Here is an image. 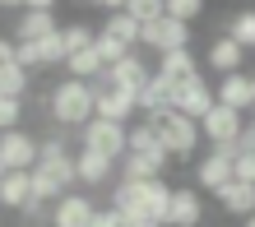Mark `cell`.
Segmentation results:
<instances>
[{
  "label": "cell",
  "mask_w": 255,
  "mask_h": 227,
  "mask_svg": "<svg viewBox=\"0 0 255 227\" xmlns=\"http://www.w3.org/2000/svg\"><path fill=\"white\" fill-rule=\"evenodd\" d=\"M33 176V200L42 204H61L65 195H74V158L65 148V134H47L37 139V167L28 172Z\"/></svg>",
  "instance_id": "cell-1"
},
{
  "label": "cell",
  "mask_w": 255,
  "mask_h": 227,
  "mask_svg": "<svg viewBox=\"0 0 255 227\" xmlns=\"http://www.w3.org/2000/svg\"><path fill=\"white\" fill-rule=\"evenodd\" d=\"M93 102H98L93 84L61 79V84L51 88V98H47V112H51V120H56L61 130H84L88 120H93Z\"/></svg>",
  "instance_id": "cell-2"
},
{
  "label": "cell",
  "mask_w": 255,
  "mask_h": 227,
  "mask_svg": "<svg viewBox=\"0 0 255 227\" xmlns=\"http://www.w3.org/2000/svg\"><path fill=\"white\" fill-rule=\"evenodd\" d=\"M144 125L153 130V139L162 144V153L167 158H195V148H200V125L186 120L181 112H158V116H144Z\"/></svg>",
  "instance_id": "cell-3"
},
{
  "label": "cell",
  "mask_w": 255,
  "mask_h": 227,
  "mask_svg": "<svg viewBox=\"0 0 255 227\" xmlns=\"http://www.w3.org/2000/svg\"><path fill=\"white\" fill-rule=\"evenodd\" d=\"M126 130L130 125H112V120H88V125L79 130V148L84 153H98V158H107V162H121L126 158Z\"/></svg>",
  "instance_id": "cell-4"
},
{
  "label": "cell",
  "mask_w": 255,
  "mask_h": 227,
  "mask_svg": "<svg viewBox=\"0 0 255 227\" xmlns=\"http://www.w3.org/2000/svg\"><path fill=\"white\" fill-rule=\"evenodd\" d=\"M242 130H246L242 112L218 107V102H214V112L200 120V139H209V148H223V153H232V144L242 139Z\"/></svg>",
  "instance_id": "cell-5"
},
{
  "label": "cell",
  "mask_w": 255,
  "mask_h": 227,
  "mask_svg": "<svg viewBox=\"0 0 255 227\" xmlns=\"http://www.w3.org/2000/svg\"><path fill=\"white\" fill-rule=\"evenodd\" d=\"M139 42H144L148 51H158V56H167V51H186V47H190V28L162 14V19H153V23H144V28H139Z\"/></svg>",
  "instance_id": "cell-6"
},
{
  "label": "cell",
  "mask_w": 255,
  "mask_h": 227,
  "mask_svg": "<svg viewBox=\"0 0 255 227\" xmlns=\"http://www.w3.org/2000/svg\"><path fill=\"white\" fill-rule=\"evenodd\" d=\"M56 33H61V23H56L51 5H23L19 23H14V42H28V47H37V42H47Z\"/></svg>",
  "instance_id": "cell-7"
},
{
  "label": "cell",
  "mask_w": 255,
  "mask_h": 227,
  "mask_svg": "<svg viewBox=\"0 0 255 227\" xmlns=\"http://www.w3.org/2000/svg\"><path fill=\"white\" fill-rule=\"evenodd\" d=\"M214 102H218V93H214V84L204 79H190V84H181L176 88V102H172V112H181L186 120H195V125H200V120L214 112Z\"/></svg>",
  "instance_id": "cell-8"
},
{
  "label": "cell",
  "mask_w": 255,
  "mask_h": 227,
  "mask_svg": "<svg viewBox=\"0 0 255 227\" xmlns=\"http://www.w3.org/2000/svg\"><path fill=\"white\" fill-rule=\"evenodd\" d=\"M0 162H5V172H33L37 167V134L5 130L0 134Z\"/></svg>",
  "instance_id": "cell-9"
},
{
  "label": "cell",
  "mask_w": 255,
  "mask_h": 227,
  "mask_svg": "<svg viewBox=\"0 0 255 227\" xmlns=\"http://www.w3.org/2000/svg\"><path fill=\"white\" fill-rule=\"evenodd\" d=\"M93 116L98 120H112V125H130V116L139 112L134 107V93H121V88H107V79H93Z\"/></svg>",
  "instance_id": "cell-10"
},
{
  "label": "cell",
  "mask_w": 255,
  "mask_h": 227,
  "mask_svg": "<svg viewBox=\"0 0 255 227\" xmlns=\"http://www.w3.org/2000/svg\"><path fill=\"white\" fill-rule=\"evenodd\" d=\"M102 79H107V88H121V93H139V88L153 79V70L144 65V56H139V51H130V56L116 60V65H107V74H102Z\"/></svg>",
  "instance_id": "cell-11"
},
{
  "label": "cell",
  "mask_w": 255,
  "mask_h": 227,
  "mask_svg": "<svg viewBox=\"0 0 255 227\" xmlns=\"http://www.w3.org/2000/svg\"><path fill=\"white\" fill-rule=\"evenodd\" d=\"M195 181H200V190H209V195H218L223 186H232V153L209 148V153L195 162Z\"/></svg>",
  "instance_id": "cell-12"
},
{
  "label": "cell",
  "mask_w": 255,
  "mask_h": 227,
  "mask_svg": "<svg viewBox=\"0 0 255 227\" xmlns=\"http://www.w3.org/2000/svg\"><path fill=\"white\" fill-rule=\"evenodd\" d=\"M98 218V204L88 200V195H65L61 204H51V227H88Z\"/></svg>",
  "instance_id": "cell-13"
},
{
  "label": "cell",
  "mask_w": 255,
  "mask_h": 227,
  "mask_svg": "<svg viewBox=\"0 0 255 227\" xmlns=\"http://www.w3.org/2000/svg\"><path fill=\"white\" fill-rule=\"evenodd\" d=\"M158 79H167L172 88H181V84H190V79H200V60H195V51L186 47V51H167V56H158Z\"/></svg>",
  "instance_id": "cell-14"
},
{
  "label": "cell",
  "mask_w": 255,
  "mask_h": 227,
  "mask_svg": "<svg viewBox=\"0 0 255 227\" xmlns=\"http://www.w3.org/2000/svg\"><path fill=\"white\" fill-rule=\"evenodd\" d=\"M98 42H112V47H121V51H134L139 47V23H134L126 9H116V14H107V23L98 28Z\"/></svg>",
  "instance_id": "cell-15"
},
{
  "label": "cell",
  "mask_w": 255,
  "mask_h": 227,
  "mask_svg": "<svg viewBox=\"0 0 255 227\" xmlns=\"http://www.w3.org/2000/svg\"><path fill=\"white\" fill-rule=\"evenodd\" d=\"M242 60H246V51L237 47L228 33L214 37V42H209V51H204V65H209V70H218L223 79H228V74H242Z\"/></svg>",
  "instance_id": "cell-16"
},
{
  "label": "cell",
  "mask_w": 255,
  "mask_h": 227,
  "mask_svg": "<svg viewBox=\"0 0 255 227\" xmlns=\"http://www.w3.org/2000/svg\"><path fill=\"white\" fill-rule=\"evenodd\" d=\"M126 153H134V158H144V162H153V167L158 172H167V153H162V144L153 139V130H148V125H130L126 130Z\"/></svg>",
  "instance_id": "cell-17"
},
{
  "label": "cell",
  "mask_w": 255,
  "mask_h": 227,
  "mask_svg": "<svg viewBox=\"0 0 255 227\" xmlns=\"http://www.w3.org/2000/svg\"><path fill=\"white\" fill-rule=\"evenodd\" d=\"M218 107H232V112H255V93H251V74L242 70V74H228V79H218Z\"/></svg>",
  "instance_id": "cell-18"
},
{
  "label": "cell",
  "mask_w": 255,
  "mask_h": 227,
  "mask_svg": "<svg viewBox=\"0 0 255 227\" xmlns=\"http://www.w3.org/2000/svg\"><path fill=\"white\" fill-rule=\"evenodd\" d=\"M204 218V204H200V190H172V209H167V227H200Z\"/></svg>",
  "instance_id": "cell-19"
},
{
  "label": "cell",
  "mask_w": 255,
  "mask_h": 227,
  "mask_svg": "<svg viewBox=\"0 0 255 227\" xmlns=\"http://www.w3.org/2000/svg\"><path fill=\"white\" fill-rule=\"evenodd\" d=\"M172 102H176V88L167 84V79H148L139 93H134V107H139L144 116H158V112H172Z\"/></svg>",
  "instance_id": "cell-20"
},
{
  "label": "cell",
  "mask_w": 255,
  "mask_h": 227,
  "mask_svg": "<svg viewBox=\"0 0 255 227\" xmlns=\"http://www.w3.org/2000/svg\"><path fill=\"white\" fill-rule=\"evenodd\" d=\"M218 209L223 214H232V218H255V186H242V181H232V186H223L218 190Z\"/></svg>",
  "instance_id": "cell-21"
},
{
  "label": "cell",
  "mask_w": 255,
  "mask_h": 227,
  "mask_svg": "<svg viewBox=\"0 0 255 227\" xmlns=\"http://www.w3.org/2000/svg\"><path fill=\"white\" fill-rule=\"evenodd\" d=\"M74 176H79V186H107V181L116 176V162L79 148V153H74Z\"/></svg>",
  "instance_id": "cell-22"
},
{
  "label": "cell",
  "mask_w": 255,
  "mask_h": 227,
  "mask_svg": "<svg viewBox=\"0 0 255 227\" xmlns=\"http://www.w3.org/2000/svg\"><path fill=\"white\" fill-rule=\"evenodd\" d=\"M28 200H33V176L5 172V181H0V209H23Z\"/></svg>",
  "instance_id": "cell-23"
},
{
  "label": "cell",
  "mask_w": 255,
  "mask_h": 227,
  "mask_svg": "<svg viewBox=\"0 0 255 227\" xmlns=\"http://www.w3.org/2000/svg\"><path fill=\"white\" fill-rule=\"evenodd\" d=\"M144 209L153 214L162 227H167V209H172V186L162 176H153V181H144Z\"/></svg>",
  "instance_id": "cell-24"
},
{
  "label": "cell",
  "mask_w": 255,
  "mask_h": 227,
  "mask_svg": "<svg viewBox=\"0 0 255 227\" xmlns=\"http://www.w3.org/2000/svg\"><path fill=\"white\" fill-rule=\"evenodd\" d=\"M139 204H144V181H116L112 186V204L107 209L126 214V209H139Z\"/></svg>",
  "instance_id": "cell-25"
},
{
  "label": "cell",
  "mask_w": 255,
  "mask_h": 227,
  "mask_svg": "<svg viewBox=\"0 0 255 227\" xmlns=\"http://www.w3.org/2000/svg\"><path fill=\"white\" fill-rule=\"evenodd\" d=\"M61 42H65V60H70L74 51H84V47L98 42V28H88V23H61Z\"/></svg>",
  "instance_id": "cell-26"
},
{
  "label": "cell",
  "mask_w": 255,
  "mask_h": 227,
  "mask_svg": "<svg viewBox=\"0 0 255 227\" xmlns=\"http://www.w3.org/2000/svg\"><path fill=\"white\" fill-rule=\"evenodd\" d=\"M228 37H232L242 51H251V47H255V9L232 14V19H228Z\"/></svg>",
  "instance_id": "cell-27"
},
{
  "label": "cell",
  "mask_w": 255,
  "mask_h": 227,
  "mask_svg": "<svg viewBox=\"0 0 255 227\" xmlns=\"http://www.w3.org/2000/svg\"><path fill=\"white\" fill-rule=\"evenodd\" d=\"M28 74L23 65H5L0 70V98H14V102H23V93H28Z\"/></svg>",
  "instance_id": "cell-28"
},
{
  "label": "cell",
  "mask_w": 255,
  "mask_h": 227,
  "mask_svg": "<svg viewBox=\"0 0 255 227\" xmlns=\"http://www.w3.org/2000/svg\"><path fill=\"white\" fill-rule=\"evenodd\" d=\"M116 172H121V181H153V176H162L153 162H144V158H134V153H126L121 162H116Z\"/></svg>",
  "instance_id": "cell-29"
},
{
  "label": "cell",
  "mask_w": 255,
  "mask_h": 227,
  "mask_svg": "<svg viewBox=\"0 0 255 227\" xmlns=\"http://www.w3.org/2000/svg\"><path fill=\"white\" fill-rule=\"evenodd\" d=\"M162 14L190 28V19H200V14H204V5H200V0H167V5H162Z\"/></svg>",
  "instance_id": "cell-30"
},
{
  "label": "cell",
  "mask_w": 255,
  "mask_h": 227,
  "mask_svg": "<svg viewBox=\"0 0 255 227\" xmlns=\"http://www.w3.org/2000/svg\"><path fill=\"white\" fill-rule=\"evenodd\" d=\"M47 65H65V42H61V33L47 37V42H37V70H47Z\"/></svg>",
  "instance_id": "cell-31"
},
{
  "label": "cell",
  "mask_w": 255,
  "mask_h": 227,
  "mask_svg": "<svg viewBox=\"0 0 255 227\" xmlns=\"http://www.w3.org/2000/svg\"><path fill=\"white\" fill-rule=\"evenodd\" d=\"M19 120H23V102L0 98V134H5V130H19Z\"/></svg>",
  "instance_id": "cell-32"
},
{
  "label": "cell",
  "mask_w": 255,
  "mask_h": 227,
  "mask_svg": "<svg viewBox=\"0 0 255 227\" xmlns=\"http://www.w3.org/2000/svg\"><path fill=\"white\" fill-rule=\"evenodd\" d=\"M19 214H23V223H33V227H51V204H42V200H28Z\"/></svg>",
  "instance_id": "cell-33"
},
{
  "label": "cell",
  "mask_w": 255,
  "mask_h": 227,
  "mask_svg": "<svg viewBox=\"0 0 255 227\" xmlns=\"http://www.w3.org/2000/svg\"><path fill=\"white\" fill-rule=\"evenodd\" d=\"M232 181L255 186V153H237V158H232Z\"/></svg>",
  "instance_id": "cell-34"
},
{
  "label": "cell",
  "mask_w": 255,
  "mask_h": 227,
  "mask_svg": "<svg viewBox=\"0 0 255 227\" xmlns=\"http://www.w3.org/2000/svg\"><path fill=\"white\" fill-rule=\"evenodd\" d=\"M121 218H126V227H162V223H158L153 214H148V209H144V204H139V209H126V214H121Z\"/></svg>",
  "instance_id": "cell-35"
},
{
  "label": "cell",
  "mask_w": 255,
  "mask_h": 227,
  "mask_svg": "<svg viewBox=\"0 0 255 227\" xmlns=\"http://www.w3.org/2000/svg\"><path fill=\"white\" fill-rule=\"evenodd\" d=\"M88 227H126V218L116 214V209H98V218L88 223Z\"/></svg>",
  "instance_id": "cell-36"
},
{
  "label": "cell",
  "mask_w": 255,
  "mask_h": 227,
  "mask_svg": "<svg viewBox=\"0 0 255 227\" xmlns=\"http://www.w3.org/2000/svg\"><path fill=\"white\" fill-rule=\"evenodd\" d=\"M237 153H255V130H251V125L242 130V139L232 144V158H237Z\"/></svg>",
  "instance_id": "cell-37"
},
{
  "label": "cell",
  "mask_w": 255,
  "mask_h": 227,
  "mask_svg": "<svg viewBox=\"0 0 255 227\" xmlns=\"http://www.w3.org/2000/svg\"><path fill=\"white\" fill-rule=\"evenodd\" d=\"M14 65V37H0V70Z\"/></svg>",
  "instance_id": "cell-38"
},
{
  "label": "cell",
  "mask_w": 255,
  "mask_h": 227,
  "mask_svg": "<svg viewBox=\"0 0 255 227\" xmlns=\"http://www.w3.org/2000/svg\"><path fill=\"white\" fill-rule=\"evenodd\" d=\"M242 227H255V218H246V223H242Z\"/></svg>",
  "instance_id": "cell-39"
},
{
  "label": "cell",
  "mask_w": 255,
  "mask_h": 227,
  "mask_svg": "<svg viewBox=\"0 0 255 227\" xmlns=\"http://www.w3.org/2000/svg\"><path fill=\"white\" fill-rule=\"evenodd\" d=\"M0 181H5V162H0Z\"/></svg>",
  "instance_id": "cell-40"
},
{
  "label": "cell",
  "mask_w": 255,
  "mask_h": 227,
  "mask_svg": "<svg viewBox=\"0 0 255 227\" xmlns=\"http://www.w3.org/2000/svg\"><path fill=\"white\" fill-rule=\"evenodd\" d=\"M251 93H255V74H251Z\"/></svg>",
  "instance_id": "cell-41"
},
{
  "label": "cell",
  "mask_w": 255,
  "mask_h": 227,
  "mask_svg": "<svg viewBox=\"0 0 255 227\" xmlns=\"http://www.w3.org/2000/svg\"><path fill=\"white\" fill-rule=\"evenodd\" d=\"M251 130H255V112H251Z\"/></svg>",
  "instance_id": "cell-42"
}]
</instances>
